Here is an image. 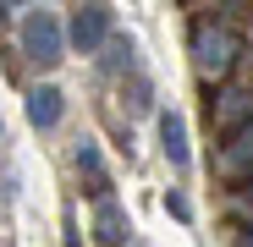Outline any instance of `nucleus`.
Returning a JSON list of instances; mask_svg holds the SVG:
<instances>
[{"label": "nucleus", "mask_w": 253, "mask_h": 247, "mask_svg": "<svg viewBox=\"0 0 253 247\" xmlns=\"http://www.w3.org/2000/svg\"><path fill=\"white\" fill-rule=\"evenodd\" d=\"M215 171H220L226 181H248V176H253V121H242L237 132H226Z\"/></svg>", "instance_id": "3"}, {"label": "nucleus", "mask_w": 253, "mask_h": 247, "mask_svg": "<svg viewBox=\"0 0 253 247\" xmlns=\"http://www.w3.org/2000/svg\"><path fill=\"white\" fill-rule=\"evenodd\" d=\"M94 225H99V242H105V247H126V214L116 209L110 198H99V209H94Z\"/></svg>", "instance_id": "9"}, {"label": "nucleus", "mask_w": 253, "mask_h": 247, "mask_svg": "<svg viewBox=\"0 0 253 247\" xmlns=\"http://www.w3.org/2000/svg\"><path fill=\"white\" fill-rule=\"evenodd\" d=\"M154 105V88H149V77L143 71H132V110H149Z\"/></svg>", "instance_id": "11"}, {"label": "nucleus", "mask_w": 253, "mask_h": 247, "mask_svg": "<svg viewBox=\"0 0 253 247\" xmlns=\"http://www.w3.org/2000/svg\"><path fill=\"white\" fill-rule=\"evenodd\" d=\"M66 38L83 50V55H94V50H105V38H110V6H83V11H72V28H66Z\"/></svg>", "instance_id": "4"}, {"label": "nucleus", "mask_w": 253, "mask_h": 247, "mask_svg": "<svg viewBox=\"0 0 253 247\" xmlns=\"http://www.w3.org/2000/svg\"><path fill=\"white\" fill-rule=\"evenodd\" d=\"M165 209H171L176 220H193V203H187L182 192H165Z\"/></svg>", "instance_id": "12"}, {"label": "nucleus", "mask_w": 253, "mask_h": 247, "mask_svg": "<svg viewBox=\"0 0 253 247\" xmlns=\"http://www.w3.org/2000/svg\"><path fill=\"white\" fill-rule=\"evenodd\" d=\"M77 171L88 176V192H94V198H110V176H105V154H99V143H94V138H83V143H77Z\"/></svg>", "instance_id": "7"}, {"label": "nucleus", "mask_w": 253, "mask_h": 247, "mask_svg": "<svg viewBox=\"0 0 253 247\" xmlns=\"http://www.w3.org/2000/svg\"><path fill=\"white\" fill-rule=\"evenodd\" d=\"M209 121H215L220 138L237 132L242 121H253V94H242V88H220L215 99H209Z\"/></svg>", "instance_id": "5"}, {"label": "nucleus", "mask_w": 253, "mask_h": 247, "mask_svg": "<svg viewBox=\"0 0 253 247\" xmlns=\"http://www.w3.org/2000/svg\"><path fill=\"white\" fill-rule=\"evenodd\" d=\"M242 247H253V231H248V236H242Z\"/></svg>", "instance_id": "13"}, {"label": "nucleus", "mask_w": 253, "mask_h": 247, "mask_svg": "<svg viewBox=\"0 0 253 247\" xmlns=\"http://www.w3.org/2000/svg\"><path fill=\"white\" fill-rule=\"evenodd\" d=\"M105 71H138V50L126 38H105Z\"/></svg>", "instance_id": "10"}, {"label": "nucleus", "mask_w": 253, "mask_h": 247, "mask_svg": "<svg viewBox=\"0 0 253 247\" xmlns=\"http://www.w3.org/2000/svg\"><path fill=\"white\" fill-rule=\"evenodd\" d=\"M160 143H165V159H171L176 171L193 159V154H187V121H182L176 110H160Z\"/></svg>", "instance_id": "6"}, {"label": "nucleus", "mask_w": 253, "mask_h": 247, "mask_svg": "<svg viewBox=\"0 0 253 247\" xmlns=\"http://www.w3.org/2000/svg\"><path fill=\"white\" fill-rule=\"evenodd\" d=\"M237 50H242V33L220 17H204L198 28H193V66H198V77H209V82H215V77H226L231 66H237Z\"/></svg>", "instance_id": "1"}, {"label": "nucleus", "mask_w": 253, "mask_h": 247, "mask_svg": "<svg viewBox=\"0 0 253 247\" xmlns=\"http://www.w3.org/2000/svg\"><path fill=\"white\" fill-rule=\"evenodd\" d=\"M61 50H66V33H61L55 11H28L22 17V55L33 66H55Z\"/></svg>", "instance_id": "2"}, {"label": "nucleus", "mask_w": 253, "mask_h": 247, "mask_svg": "<svg viewBox=\"0 0 253 247\" xmlns=\"http://www.w3.org/2000/svg\"><path fill=\"white\" fill-rule=\"evenodd\" d=\"M61 110H66V94L61 88H33L28 94V121H33V127H55V121H61Z\"/></svg>", "instance_id": "8"}]
</instances>
